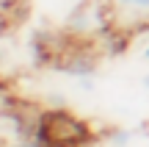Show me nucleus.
<instances>
[{
  "label": "nucleus",
  "mask_w": 149,
  "mask_h": 147,
  "mask_svg": "<svg viewBox=\"0 0 149 147\" xmlns=\"http://www.w3.org/2000/svg\"><path fill=\"white\" fill-rule=\"evenodd\" d=\"M33 139L44 147H80L91 139V131L86 128V122H80L69 111L55 108V111H44L39 117Z\"/></svg>",
  "instance_id": "f257e3e1"
},
{
  "label": "nucleus",
  "mask_w": 149,
  "mask_h": 147,
  "mask_svg": "<svg viewBox=\"0 0 149 147\" xmlns=\"http://www.w3.org/2000/svg\"><path fill=\"white\" fill-rule=\"evenodd\" d=\"M116 28H138L149 22V0H108Z\"/></svg>",
  "instance_id": "f03ea898"
},
{
  "label": "nucleus",
  "mask_w": 149,
  "mask_h": 147,
  "mask_svg": "<svg viewBox=\"0 0 149 147\" xmlns=\"http://www.w3.org/2000/svg\"><path fill=\"white\" fill-rule=\"evenodd\" d=\"M97 58L94 56H86V53H77L66 61H58L55 70L64 72V75H72V78H86V75H97Z\"/></svg>",
  "instance_id": "7ed1b4c3"
},
{
  "label": "nucleus",
  "mask_w": 149,
  "mask_h": 147,
  "mask_svg": "<svg viewBox=\"0 0 149 147\" xmlns=\"http://www.w3.org/2000/svg\"><path fill=\"white\" fill-rule=\"evenodd\" d=\"M66 28H69L72 33H88L91 28H94V8H88L86 3L77 6V8L66 17Z\"/></svg>",
  "instance_id": "20e7f679"
},
{
  "label": "nucleus",
  "mask_w": 149,
  "mask_h": 147,
  "mask_svg": "<svg viewBox=\"0 0 149 147\" xmlns=\"http://www.w3.org/2000/svg\"><path fill=\"white\" fill-rule=\"evenodd\" d=\"M108 139H111L113 147H127L133 142V131H127V128H113V131L108 133Z\"/></svg>",
  "instance_id": "39448f33"
},
{
  "label": "nucleus",
  "mask_w": 149,
  "mask_h": 147,
  "mask_svg": "<svg viewBox=\"0 0 149 147\" xmlns=\"http://www.w3.org/2000/svg\"><path fill=\"white\" fill-rule=\"evenodd\" d=\"M77 83H80V89H83V92H94V75L77 78Z\"/></svg>",
  "instance_id": "423d86ee"
},
{
  "label": "nucleus",
  "mask_w": 149,
  "mask_h": 147,
  "mask_svg": "<svg viewBox=\"0 0 149 147\" xmlns=\"http://www.w3.org/2000/svg\"><path fill=\"white\" fill-rule=\"evenodd\" d=\"M144 86H146V92H149V72L144 75Z\"/></svg>",
  "instance_id": "0eeeda50"
},
{
  "label": "nucleus",
  "mask_w": 149,
  "mask_h": 147,
  "mask_svg": "<svg viewBox=\"0 0 149 147\" xmlns=\"http://www.w3.org/2000/svg\"><path fill=\"white\" fill-rule=\"evenodd\" d=\"M144 56H146V58H149V47H146V53H144Z\"/></svg>",
  "instance_id": "6e6552de"
}]
</instances>
